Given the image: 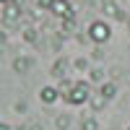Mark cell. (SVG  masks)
Returning <instances> with one entry per match:
<instances>
[{
    "mask_svg": "<svg viewBox=\"0 0 130 130\" xmlns=\"http://www.w3.org/2000/svg\"><path fill=\"white\" fill-rule=\"evenodd\" d=\"M89 75H91V81H102V78H104V70H102V68H91Z\"/></svg>",
    "mask_w": 130,
    "mask_h": 130,
    "instance_id": "2e32d148",
    "label": "cell"
},
{
    "mask_svg": "<svg viewBox=\"0 0 130 130\" xmlns=\"http://www.w3.org/2000/svg\"><path fill=\"white\" fill-rule=\"evenodd\" d=\"M89 39L96 42V44H104V42L112 39V29L107 21H91L89 24Z\"/></svg>",
    "mask_w": 130,
    "mask_h": 130,
    "instance_id": "6da1fadb",
    "label": "cell"
},
{
    "mask_svg": "<svg viewBox=\"0 0 130 130\" xmlns=\"http://www.w3.org/2000/svg\"><path fill=\"white\" fill-rule=\"evenodd\" d=\"M50 13H55L57 18H73L75 16V10H73V3L70 0H55V3H52V8H50Z\"/></svg>",
    "mask_w": 130,
    "mask_h": 130,
    "instance_id": "277c9868",
    "label": "cell"
},
{
    "mask_svg": "<svg viewBox=\"0 0 130 130\" xmlns=\"http://www.w3.org/2000/svg\"><path fill=\"white\" fill-rule=\"evenodd\" d=\"M5 42H8V34H5V31H0V44H5Z\"/></svg>",
    "mask_w": 130,
    "mask_h": 130,
    "instance_id": "d6986e66",
    "label": "cell"
},
{
    "mask_svg": "<svg viewBox=\"0 0 130 130\" xmlns=\"http://www.w3.org/2000/svg\"><path fill=\"white\" fill-rule=\"evenodd\" d=\"M0 3H3V5H8V3H16V0H0Z\"/></svg>",
    "mask_w": 130,
    "mask_h": 130,
    "instance_id": "44dd1931",
    "label": "cell"
},
{
    "mask_svg": "<svg viewBox=\"0 0 130 130\" xmlns=\"http://www.w3.org/2000/svg\"><path fill=\"white\" fill-rule=\"evenodd\" d=\"M81 130H99V122L94 117H83L81 120Z\"/></svg>",
    "mask_w": 130,
    "mask_h": 130,
    "instance_id": "4fadbf2b",
    "label": "cell"
},
{
    "mask_svg": "<svg viewBox=\"0 0 130 130\" xmlns=\"http://www.w3.org/2000/svg\"><path fill=\"white\" fill-rule=\"evenodd\" d=\"M70 31H75V21L73 18H65L62 21V34H70Z\"/></svg>",
    "mask_w": 130,
    "mask_h": 130,
    "instance_id": "9a60e30c",
    "label": "cell"
},
{
    "mask_svg": "<svg viewBox=\"0 0 130 130\" xmlns=\"http://www.w3.org/2000/svg\"><path fill=\"white\" fill-rule=\"evenodd\" d=\"M89 104H91V109H96V112H99V109H104L107 99H104L102 94H91V96H89Z\"/></svg>",
    "mask_w": 130,
    "mask_h": 130,
    "instance_id": "30bf717a",
    "label": "cell"
},
{
    "mask_svg": "<svg viewBox=\"0 0 130 130\" xmlns=\"http://www.w3.org/2000/svg\"><path fill=\"white\" fill-rule=\"evenodd\" d=\"M65 70H68V60L65 57H60L55 65H52V75H55V78H65Z\"/></svg>",
    "mask_w": 130,
    "mask_h": 130,
    "instance_id": "9c48e42d",
    "label": "cell"
},
{
    "mask_svg": "<svg viewBox=\"0 0 130 130\" xmlns=\"http://www.w3.org/2000/svg\"><path fill=\"white\" fill-rule=\"evenodd\" d=\"M75 68H78V70H86V68H89V62H86V60H75Z\"/></svg>",
    "mask_w": 130,
    "mask_h": 130,
    "instance_id": "ac0fdd59",
    "label": "cell"
},
{
    "mask_svg": "<svg viewBox=\"0 0 130 130\" xmlns=\"http://www.w3.org/2000/svg\"><path fill=\"white\" fill-rule=\"evenodd\" d=\"M70 122H73V120H70V115H68V112L55 117V125H57V130H68V127H70Z\"/></svg>",
    "mask_w": 130,
    "mask_h": 130,
    "instance_id": "7c38bea8",
    "label": "cell"
},
{
    "mask_svg": "<svg viewBox=\"0 0 130 130\" xmlns=\"http://www.w3.org/2000/svg\"><path fill=\"white\" fill-rule=\"evenodd\" d=\"M127 130H130V127H127Z\"/></svg>",
    "mask_w": 130,
    "mask_h": 130,
    "instance_id": "7402d4cb",
    "label": "cell"
},
{
    "mask_svg": "<svg viewBox=\"0 0 130 130\" xmlns=\"http://www.w3.org/2000/svg\"><path fill=\"white\" fill-rule=\"evenodd\" d=\"M39 99L44 104H55L60 99V91L55 89V86H42V89H39Z\"/></svg>",
    "mask_w": 130,
    "mask_h": 130,
    "instance_id": "52a82bcc",
    "label": "cell"
},
{
    "mask_svg": "<svg viewBox=\"0 0 130 130\" xmlns=\"http://www.w3.org/2000/svg\"><path fill=\"white\" fill-rule=\"evenodd\" d=\"M21 37H24V42H37V37H39V34H37V29H34V26H26Z\"/></svg>",
    "mask_w": 130,
    "mask_h": 130,
    "instance_id": "5bb4252c",
    "label": "cell"
},
{
    "mask_svg": "<svg viewBox=\"0 0 130 130\" xmlns=\"http://www.w3.org/2000/svg\"><path fill=\"white\" fill-rule=\"evenodd\" d=\"M52 3H55V0H37L39 10H50V8H52Z\"/></svg>",
    "mask_w": 130,
    "mask_h": 130,
    "instance_id": "e0dca14e",
    "label": "cell"
},
{
    "mask_svg": "<svg viewBox=\"0 0 130 130\" xmlns=\"http://www.w3.org/2000/svg\"><path fill=\"white\" fill-rule=\"evenodd\" d=\"M99 94L104 96L107 102H112L115 96H117V83H112V81H107V83H102V89H99Z\"/></svg>",
    "mask_w": 130,
    "mask_h": 130,
    "instance_id": "ba28073f",
    "label": "cell"
},
{
    "mask_svg": "<svg viewBox=\"0 0 130 130\" xmlns=\"http://www.w3.org/2000/svg\"><path fill=\"white\" fill-rule=\"evenodd\" d=\"M0 130H13L10 125H5V122H0Z\"/></svg>",
    "mask_w": 130,
    "mask_h": 130,
    "instance_id": "ffe728a7",
    "label": "cell"
},
{
    "mask_svg": "<svg viewBox=\"0 0 130 130\" xmlns=\"http://www.w3.org/2000/svg\"><path fill=\"white\" fill-rule=\"evenodd\" d=\"M102 13L109 16V18H117V21H125V13L122 8L115 3V0H102Z\"/></svg>",
    "mask_w": 130,
    "mask_h": 130,
    "instance_id": "5b68a950",
    "label": "cell"
},
{
    "mask_svg": "<svg viewBox=\"0 0 130 130\" xmlns=\"http://www.w3.org/2000/svg\"><path fill=\"white\" fill-rule=\"evenodd\" d=\"M73 83H75V81H68V78H60V86H57V91H60V99H65V96L70 94Z\"/></svg>",
    "mask_w": 130,
    "mask_h": 130,
    "instance_id": "8fae6325",
    "label": "cell"
},
{
    "mask_svg": "<svg viewBox=\"0 0 130 130\" xmlns=\"http://www.w3.org/2000/svg\"><path fill=\"white\" fill-rule=\"evenodd\" d=\"M89 96H91L89 83H86V81H75L73 89H70V94L65 96V102H68V104H86V102H89Z\"/></svg>",
    "mask_w": 130,
    "mask_h": 130,
    "instance_id": "7a4b0ae2",
    "label": "cell"
},
{
    "mask_svg": "<svg viewBox=\"0 0 130 130\" xmlns=\"http://www.w3.org/2000/svg\"><path fill=\"white\" fill-rule=\"evenodd\" d=\"M31 68H34V57H26V55H18V57L13 60V70H16V73H21V75H24V73H29Z\"/></svg>",
    "mask_w": 130,
    "mask_h": 130,
    "instance_id": "8992f818",
    "label": "cell"
},
{
    "mask_svg": "<svg viewBox=\"0 0 130 130\" xmlns=\"http://www.w3.org/2000/svg\"><path fill=\"white\" fill-rule=\"evenodd\" d=\"M21 3H24V0H16V3L3 5V24H18L21 21V13H24Z\"/></svg>",
    "mask_w": 130,
    "mask_h": 130,
    "instance_id": "3957f363",
    "label": "cell"
}]
</instances>
